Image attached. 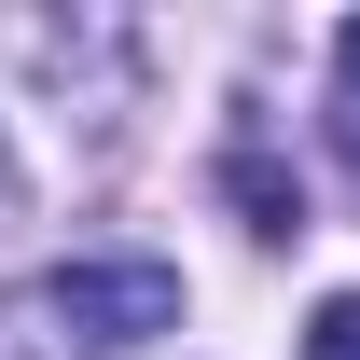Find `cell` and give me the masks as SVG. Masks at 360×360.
<instances>
[{
	"instance_id": "6da1fadb",
	"label": "cell",
	"mask_w": 360,
	"mask_h": 360,
	"mask_svg": "<svg viewBox=\"0 0 360 360\" xmlns=\"http://www.w3.org/2000/svg\"><path fill=\"white\" fill-rule=\"evenodd\" d=\"M0 333H28L42 360H111L180 333V264H139V250H97V264H56L28 305H0Z\"/></svg>"
},
{
	"instance_id": "7a4b0ae2",
	"label": "cell",
	"mask_w": 360,
	"mask_h": 360,
	"mask_svg": "<svg viewBox=\"0 0 360 360\" xmlns=\"http://www.w3.org/2000/svg\"><path fill=\"white\" fill-rule=\"evenodd\" d=\"M305 360H360V291H333V305L305 319Z\"/></svg>"
},
{
	"instance_id": "3957f363",
	"label": "cell",
	"mask_w": 360,
	"mask_h": 360,
	"mask_svg": "<svg viewBox=\"0 0 360 360\" xmlns=\"http://www.w3.org/2000/svg\"><path fill=\"white\" fill-rule=\"evenodd\" d=\"M333 70H347V111H360V14H347V42H333Z\"/></svg>"
},
{
	"instance_id": "277c9868",
	"label": "cell",
	"mask_w": 360,
	"mask_h": 360,
	"mask_svg": "<svg viewBox=\"0 0 360 360\" xmlns=\"http://www.w3.org/2000/svg\"><path fill=\"white\" fill-rule=\"evenodd\" d=\"M0 222H14V139H0Z\"/></svg>"
},
{
	"instance_id": "5b68a950",
	"label": "cell",
	"mask_w": 360,
	"mask_h": 360,
	"mask_svg": "<svg viewBox=\"0 0 360 360\" xmlns=\"http://www.w3.org/2000/svg\"><path fill=\"white\" fill-rule=\"evenodd\" d=\"M333 125H347V153H360V111H333Z\"/></svg>"
}]
</instances>
